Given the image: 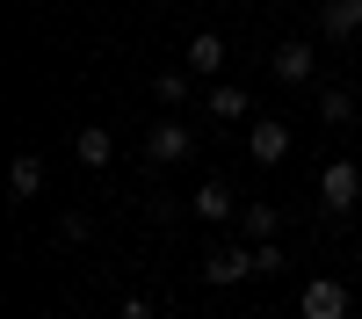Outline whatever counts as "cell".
I'll use <instances>...</instances> for the list:
<instances>
[{
  "label": "cell",
  "mask_w": 362,
  "mask_h": 319,
  "mask_svg": "<svg viewBox=\"0 0 362 319\" xmlns=\"http://www.w3.org/2000/svg\"><path fill=\"white\" fill-rule=\"evenodd\" d=\"M247 153H254V167L290 160V124H254V131H247Z\"/></svg>",
  "instance_id": "8"
},
{
  "label": "cell",
  "mask_w": 362,
  "mask_h": 319,
  "mask_svg": "<svg viewBox=\"0 0 362 319\" xmlns=\"http://www.w3.org/2000/svg\"><path fill=\"white\" fill-rule=\"evenodd\" d=\"M73 160H80V167H109V160H116V138H109L102 124H87V131H73Z\"/></svg>",
  "instance_id": "10"
},
{
  "label": "cell",
  "mask_w": 362,
  "mask_h": 319,
  "mask_svg": "<svg viewBox=\"0 0 362 319\" xmlns=\"http://www.w3.org/2000/svg\"><path fill=\"white\" fill-rule=\"evenodd\" d=\"M319 116L326 124H355V95L348 87H319Z\"/></svg>",
  "instance_id": "14"
},
{
  "label": "cell",
  "mask_w": 362,
  "mask_h": 319,
  "mask_svg": "<svg viewBox=\"0 0 362 319\" xmlns=\"http://www.w3.org/2000/svg\"><path fill=\"white\" fill-rule=\"evenodd\" d=\"M153 95H160V109H181L189 102V66L181 73H153Z\"/></svg>",
  "instance_id": "15"
},
{
  "label": "cell",
  "mask_w": 362,
  "mask_h": 319,
  "mask_svg": "<svg viewBox=\"0 0 362 319\" xmlns=\"http://www.w3.org/2000/svg\"><path fill=\"white\" fill-rule=\"evenodd\" d=\"M116 319H160V305H153V298H124V305H116Z\"/></svg>",
  "instance_id": "18"
},
{
  "label": "cell",
  "mask_w": 362,
  "mask_h": 319,
  "mask_svg": "<svg viewBox=\"0 0 362 319\" xmlns=\"http://www.w3.org/2000/svg\"><path fill=\"white\" fill-rule=\"evenodd\" d=\"M319 29H326V37H355V29H362V0H326V8H319Z\"/></svg>",
  "instance_id": "11"
},
{
  "label": "cell",
  "mask_w": 362,
  "mask_h": 319,
  "mask_svg": "<svg viewBox=\"0 0 362 319\" xmlns=\"http://www.w3.org/2000/svg\"><path fill=\"white\" fill-rule=\"evenodd\" d=\"M37 189H44V160H37V153H15V167H8V196L29 203Z\"/></svg>",
  "instance_id": "12"
},
{
  "label": "cell",
  "mask_w": 362,
  "mask_h": 319,
  "mask_svg": "<svg viewBox=\"0 0 362 319\" xmlns=\"http://www.w3.org/2000/svg\"><path fill=\"white\" fill-rule=\"evenodd\" d=\"M87 232H95V225H87V211H66V218H58V240H73V247H80Z\"/></svg>",
  "instance_id": "17"
},
{
  "label": "cell",
  "mask_w": 362,
  "mask_h": 319,
  "mask_svg": "<svg viewBox=\"0 0 362 319\" xmlns=\"http://www.w3.org/2000/svg\"><path fill=\"white\" fill-rule=\"evenodd\" d=\"M239 232H247V240H276L283 211H276V203H239Z\"/></svg>",
  "instance_id": "13"
},
{
  "label": "cell",
  "mask_w": 362,
  "mask_h": 319,
  "mask_svg": "<svg viewBox=\"0 0 362 319\" xmlns=\"http://www.w3.org/2000/svg\"><path fill=\"white\" fill-rule=\"evenodd\" d=\"M203 109H210V124H247V87H232V80H210V95H203Z\"/></svg>",
  "instance_id": "7"
},
{
  "label": "cell",
  "mask_w": 362,
  "mask_h": 319,
  "mask_svg": "<svg viewBox=\"0 0 362 319\" xmlns=\"http://www.w3.org/2000/svg\"><path fill=\"white\" fill-rule=\"evenodd\" d=\"M355 196H362V167H355V160H326V167H319V203H326V218H348Z\"/></svg>",
  "instance_id": "1"
},
{
  "label": "cell",
  "mask_w": 362,
  "mask_h": 319,
  "mask_svg": "<svg viewBox=\"0 0 362 319\" xmlns=\"http://www.w3.org/2000/svg\"><path fill=\"white\" fill-rule=\"evenodd\" d=\"M283 269V247L276 240H254V276H276Z\"/></svg>",
  "instance_id": "16"
},
{
  "label": "cell",
  "mask_w": 362,
  "mask_h": 319,
  "mask_svg": "<svg viewBox=\"0 0 362 319\" xmlns=\"http://www.w3.org/2000/svg\"><path fill=\"white\" fill-rule=\"evenodd\" d=\"M189 211H196L203 225H225V218H239V196H232V182H203V189L189 196Z\"/></svg>",
  "instance_id": "6"
},
{
  "label": "cell",
  "mask_w": 362,
  "mask_h": 319,
  "mask_svg": "<svg viewBox=\"0 0 362 319\" xmlns=\"http://www.w3.org/2000/svg\"><path fill=\"white\" fill-rule=\"evenodd\" d=\"M268 73H276L283 87H305V80L319 73V58H312V44H305V37H283V44H276V58H268Z\"/></svg>",
  "instance_id": "4"
},
{
  "label": "cell",
  "mask_w": 362,
  "mask_h": 319,
  "mask_svg": "<svg viewBox=\"0 0 362 319\" xmlns=\"http://www.w3.org/2000/svg\"><path fill=\"white\" fill-rule=\"evenodd\" d=\"M181 66H189V73H225V37H218V29H196L189 51H181Z\"/></svg>",
  "instance_id": "9"
},
{
  "label": "cell",
  "mask_w": 362,
  "mask_h": 319,
  "mask_svg": "<svg viewBox=\"0 0 362 319\" xmlns=\"http://www.w3.org/2000/svg\"><path fill=\"white\" fill-rule=\"evenodd\" d=\"M254 276V240L247 247H210L203 254V283L210 290H232V283H247Z\"/></svg>",
  "instance_id": "3"
},
{
  "label": "cell",
  "mask_w": 362,
  "mask_h": 319,
  "mask_svg": "<svg viewBox=\"0 0 362 319\" xmlns=\"http://www.w3.org/2000/svg\"><path fill=\"white\" fill-rule=\"evenodd\" d=\"M297 319H348V290L334 276H312L305 298H297Z\"/></svg>",
  "instance_id": "5"
},
{
  "label": "cell",
  "mask_w": 362,
  "mask_h": 319,
  "mask_svg": "<svg viewBox=\"0 0 362 319\" xmlns=\"http://www.w3.org/2000/svg\"><path fill=\"white\" fill-rule=\"evenodd\" d=\"M189 145H196V131L181 124V116H160V124L145 131V167H174V160H189Z\"/></svg>",
  "instance_id": "2"
}]
</instances>
